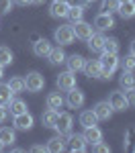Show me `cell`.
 <instances>
[{"mask_svg": "<svg viewBox=\"0 0 135 153\" xmlns=\"http://www.w3.org/2000/svg\"><path fill=\"white\" fill-rule=\"evenodd\" d=\"M70 149H72V151H78V153L86 151L84 137H82V135H72V133H70Z\"/></svg>", "mask_w": 135, "mask_h": 153, "instance_id": "24", "label": "cell"}, {"mask_svg": "<svg viewBox=\"0 0 135 153\" xmlns=\"http://www.w3.org/2000/svg\"><path fill=\"white\" fill-rule=\"evenodd\" d=\"M12 98H14V92L8 88V84H0V104L6 106Z\"/></svg>", "mask_w": 135, "mask_h": 153, "instance_id": "29", "label": "cell"}, {"mask_svg": "<svg viewBox=\"0 0 135 153\" xmlns=\"http://www.w3.org/2000/svg\"><path fill=\"white\" fill-rule=\"evenodd\" d=\"M129 143H135V127L125 133V143H123V147H129Z\"/></svg>", "mask_w": 135, "mask_h": 153, "instance_id": "37", "label": "cell"}, {"mask_svg": "<svg viewBox=\"0 0 135 153\" xmlns=\"http://www.w3.org/2000/svg\"><path fill=\"white\" fill-rule=\"evenodd\" d=\"M125 98H127V104L129 106H135V88L125 90Z\"/></svg>", "mask_w": 135, "mask_h": 153, "instance_id": "38", "label": "cell"}, {"mask_svg": "<svg viewBox=\"0 0 135 153\" xmlns=\"http://www.w3.org/2000/svg\"><path fill=\"white\" fill-rule=\"evenodd\" d=\"M84 12H86L84 6L72 4V6H70V10H68V16H66V19H70L72 23H78V21H82V19H84Z\"/></svg>", "mask_w": 135, "mask_h": 153, "instance_id": "26", "label": "cell"}, {"mask_svg": "<svg viewBox=\"0 0 135 153\" xmlns=\"http://www.w3.org/2000/svg\"><path fill=\"white\" fill-rule=\"evenodd\" d=\"M92 151H96V153H109L110 151V147L107 145V143H102V141H98L92 145Z\"/></svg>", "mask_w": 135, "mask_h": 153, "instance_id": "36", "label": "cell"}, {"mask_svg": "<svg viewBox=\"0 0 135 153\" xmlns=\"http://www.w3.org/2000/svg\"><path fill=\"white\" fill-rule=\"evenodd\" d=\"M43 2H45V0H31V4H37V6H39V4H43Z\"/></svg>", "mask_w": 135, "mask_h": 153, "instance_id": "44", "label": "cell"}, {"mask_svg": "<svg viewBox=\"0 0 135 153\" xmlns=\"http://www.w3.org/2000/svg\"><path fill=\"white\" fill-rule=\"evenodd\" d=\"M63 104H66V100H63V96H61L60 92H49V94H47V108L60 112V108Z\"/></svg>", "mask_w": 135, "mask_h": 153, "instance_id": "22", "label": "cell"}, {"mask_svg": "<svg viewBox=\"0 0 135 153\" xmlns=\"http://www.w3.org/2000/svg\"><path fill=\"white\" fill-rule=\"evenodd\" d=\"M49 51H51V43H49L47 39H39V41H35L33 43V53H35L37 57H47Z\"/></svg>", "mask_w": 135, "mask_h": 153, "instance_id": "17", "label": "cell"}, {"mask_svg": "<svg viewBox=\"0 0 135 153\" xmlns=\"http://www.w3.org/2000/svg\"><path fill=\"white\" fill-rule=\"evenodd\" d=\"M25 88H27L29 92H41V90L45 88V78H43V74H39V71H29L27 78H25Z\"/></svg>", "mask_w": 135, "mask_h": 153, "instance_id": "3", "label": "cell"}, {"mask_svg": "<svg viewBox=\"0 0 135 153\" xmlns=\"http://www.w3.org/2000/svg\"><path fill=\"white\" fill-rule=\"evenodd\" d=\"M66 51L61 47H51V51H49V55H47V59H49V63L51 65H60V63H66Z\"/></svg>", "mask_w": 135, "mask_h": 153, "instance_id": "20", "label": "cell"}, {"mask_svg": "<svg viewBox=\"0 0 135 153\" xmlns=\"http://www.w3.org/2000/svg\"><path fill=\"white\" fill-rule=\"evenodd\" d=\"M104 53H119V41L115 37H104V47H102Z\"/></svg>", "mask_w": 135, "mask_h": 153, "instance_id": "33", "label": "cell"}, {"mask_svg": "<svg viewBox=\"0 0 135 153\" xmlns=\"http://www.w3.org/2000/svg\"><path fill=\"white\" fill-rule=\"evenodd\" d=\"M119 65L123 68V71H135V55L133 53L125 55V57L119 61Z\"/></svg>", "mask_w": 135, "mask_h": 153, "instance_id": "34", "label": "cell"}, {"mask_svg": "<svg viewBox=\"0 0 135 153\" xmlns=\"http://www.w3.org/2000/svg\"><path fill=\"white\" fill-rule=\"evenodd\" d=\"M100 65H102V74H100V80H110V76L117 71L119 68V53H104L102 51V55H100Z\"/></svg>", "mask_w": 135, "mask_h": 153, "instance_id": "1", "label": "cell"}, {"mask_svg": "<svg viewBox=\"0 0 135 153\" xmlns=\"http://www.w3.org/2000/svg\"><path fill=\"white\" fill-rule=\"evenodd\" d=\"M68 2L70 4H78V6H84V8H86V4H88L86 0H68Z\"/></svg>", "mask_w": 135, "mask_h": 153, "instance_id": "41", "label": "cell"}, {"mask_svg": "<svg viewBox=\"0 0 135 153\" xmlns=\"http://www.w3.org/2000/svg\"><path fill=\"white\" fill-rule=\"evenodd\" d=\"M119 16H121L123 21H129V19H133L135 16V0H129V2H121L119 4Z\"/></svg>", "mask_w": 135, "mask_h": 153, "instance_id": "19", "label": "cell"}, {"mask_svg": "<svg viewBox=\"0 0 135 153\" xmlns=\"http://www.w3.org/2000/svg\"><path fill=\"white\" fill-rule=\"evenodd\" d=\"M109 104L113 108V112H123V110L129 108L127 98H125V92H121V90H115V92L109 94Z\"/></svg>", "mask_w": 135, "mask_h": 153, "instance_id": "4", "label": "cell"}, {"mask_svg": "<svg viewBox=\"0 0 135 153\" xmlns=\"http://www.w3.org/2000/svg\"><path fill=\"white\" fill-rule=\"evenodd\" d=\"M82 137H84V141L88 143V145H94V143L102 141V131L98 129L96 125H92V127H84Z\"/></svg>", "mask_w": 135, "mask_h": 153, "instance_id": "13", "label": "cell"}, {"mask_svg": "<svg viewBox=\"0 0 135 153\" xmlns=\"http://www.w3.org/2000/svg\"><path fill=\"white\" fill-rule=\"evenodd\" d=\"M14 4H19V6H29L31 4V0H12Z\"/></svg>", "mask_w": 135, "mask_h": 153, "instance_id": "42", "label": "cell"}, {"mask_svg": "<svg viewBox=\"0 0 135 153\" xmlns=\"http://www.w3.org/2000/svg\"><path fill=\"white\" fill-rule=\"evenodd\" d=\"M33 114L27 110V112H21V114H14V118H12V125H14V129L19 131H31L33 129Z\"/></svg>", "mask_w": 135, "mask_h": 153, "instance_id": "7", "label": "cell"}, {"mask_svg": "<svg viewBox=\"0 0 135 153\" xmlns=\"http://www.w3.org/2000/svg\"><path fill=\"white\" fill-rule=\"evenodd\" d=\"M98 118L94 114V110H82L80 112V125L82 127H92V125H96Z\"/></svg>", "mask_w": 135, "mask_h": 153, "instance_id": "27", "label": "cell"}, {"mask_svg": "<svg viewBox=\"0 0 135 153\" xmlns=\"http://www.w3.org/2000/svg\"><path fill=\"white\" fill-rule=\"evenodd\" d=\"M8 88H10L14 94H19V92H25L27 88H25V78H21V76H14L10 82H8Z\"/></svg>", "mask_w": 135, "mask_h": 153, "instance_id": "31", "label": "cell"}, {"mask_svg": "<svg viewBox=\"0 0 135 153\" xmlns=\"http://www.w3.org/2000/svg\"><path fill=\"white\" fill-rule=\"evenodd\" d=\"M94 27H96L100 33L115 29V19H113V14H109V12H98L96 16H94Z\"/></svg>", "mask_w": 135, "mask_h": 153, "instance_id": "9", "label": "cell"}, {"mask_svg": "<svg viewBox=\"0 0 135 153\" xmlns=\"http://www.w3.org/2000/svg\"><path fill=\"white\" fill-rule=\"evenodd\" d=\"M53 39H55V43H60V45H72L76 35H74V27L72 25H61L55 29V33H53Z\"/></svg>", "mask_w": 135, "mask_h": 153, "instance_id": "2", "label": "cell"}, {"mask_svg": "<svg viewBox=\"0 0 135 153\" xmlns=\"http://www.w3.org/2000/svg\"><path fill=\"white\" fill-rule=\"evenodd\" d=\"M39 39H41V37L37 35V33H35V35H31V41H33V43H35V41H39Z\"/></svg>", "mask_w": 135, "mask_h": 153, "instance_id": "43", "label": "cell"}, {"mask_svg": "<svg viewBox=\"0 0 135 153\" xmlns=\"http://www.w3.org/2000/svg\"><path fill=\"white\" fill-rule=\"evenodd\" d=\"M74 27V35L78 37V39H82V41H86L88 37L94 33V27L90 23H84V21H78V23H72Z\"/></svg>", "mask_w": 135, "mask_h": 153, "instance_id": "11", "label": "cell"}, {"mask_svg": "<svg viewBox=\"0 0 135 153\" xmlns=\"http://www.w3.org/2000/svg\"><path fill=\"white\" fill-rule=\"evenodd\" d=\"M84 71L88 78H98L100 80V74H102V65H100V61L98 59H88L84 63Z\"/></svg>", "mask_w": 135, "mask_h": 153, "instance_id": "15", "label": "cell"}, {"mask_svg": "<svg viewBox=\"0 0 135 153\" xmlns=\"http://www.w3.org/2000/svg\"><path fill=\"white\" fill-rule=\"evenodd\" d=\"M6 117H8V110H6V106L0 104V125L4 123V118H6Z\"/></svg>", "mask_w": 135, "mask_h": 153, "instance_id": "39", "label": "cell"}, {"mask_svg": "<svg viewBox=\"0 0 135 153\" xmlns=\"http://www.w3.org/2000/svg\"><path fill=\"white\" fill-rule=\"evenodd\" d=\"M55 84H57V88L60 90H63V92H68V90H72V88H76V76H74V71H61L60 76H57V80H55Z\"/></svg>", "mask_w": 135, "mask_h": 153, "instance_id": "10", "label": "cell"}, {"mask_svg": "<svg viewBox=\"0 0 135 153\" xmlns=\"http://www.w3.org/2000/svg\"><path fill=\"white\" fill-rule=\"evenodd\" d=\"M31 151H35V153H39V151H47V147H45V145H33V147H31Z\"/></svg>", "mask_w": 135, "mask_h": 153, "instance_id": "40", "label": "cell"}, {"mask_svg": "<svg viewBox=\"0 0 135 153\" xmlns=\"http://www.w3.org/2000/svg\"><path fill=\"white\" fill-rule=\"evenodd\" d=\"M63 100H66V104L70 106V108H82L86 96H84V92L78 90V86H76V88H72V90H68V96H66Z\"/></svg>", "mask_w": 135, "mask_h": 153, "instance_id": "5", "label": "cell"}, {"mask_svg": "<svg viewBox=\"0 0 135 153\" xmlns=\"http://www.w3.org/2000/svg\"><path fill=\"white\" fill-rule=\"evenodd\" d=\"M70 6H72V4H70L68 0H53L51 6H49V14H51L53 19H66Z\"/></svg>", "mask_w": 135, "mask_h": 153, "instance_id": "8", "label": "cell"}, {"mask_svg": "<svg viewBox=\"0 0 135 153\" xmlns=\"http://www.w3.org/2000/svg\"><path fill=\"white\" fill-rule=\"evenodd\" d=\"M2 76H4V65H0V80H2Z\"/></svg>", "mask_w": 135, "mask_h": 153, "instance_id": "45", "label": "cell"}, {"mask_svg": "<svg viewBox=\"0 0 135 153\" xmlns=\"http://www.w3.org/2000/svg\"><path fill=\"white\" fill-rule=\"evenodd\" d=\"M6 106H8V110H10L12 117H14V114H21V112H27V102L21 100V98H12Z\"/></svg>", "mask_w": 135, "mask_h": 153, "instance_id": "23", "label": "cell"}, {"mask_svg": "<svg viewBox=\"0 0 135 153\" xmlns=\"http://www.w3.org/2000/svg\"><path fill=\"white\" fill-rule=\"evenodd\" d=\"M72 125H74V118L70 112H60L57 114V123H55V131L60 135H70L72 133Z\"/></svg>", "mask_w": 135, "mask_h": 153, "instance_id": "6", "label": "cell"}, {"mask_svg": "<svg viewBox=\"0 0 135 153\" xmlns=\"http://www.w3.org/2000/svg\"><path fill=\"white\" fill-rule=\"evenodd\" d=\"M2 147H4V145H2V143H0V151H2Z\"/></svg>", "mask_w": 135, "mask_h": 153, "instance_id": "48", "label": "cell"}, {"mask_svg": "<svg viewBox=\"0 0 135 153\" xmlns=\"http://www.w3.org/2000/svg\"><path fill=\"white\" fill-rule=\"evenodd\" d=\"M119 0H102L100 2V12H109V14H113V12L119 10Z\"/></svg>", "mask_w": 135, "mask_h": 153, "instance_id": "32", "label": "cell"}, {"mask_svg": "<svg viewBox=\"0 0 135 153\" xmlns=\"http://www.w3.org/2000/svg\"><path fill=\"white\" fill-rule=\"evenodd\" d=\"M119 86H121L123 90H131V88H135V76H133V71H123V76L119 78Z\"/></svg>", "mask_w": 135, "mask_h": 153, "instance_id": "28", "label": "cell"}, {"mask_svg": "<svg viewBox=\"0 0 135 153\" xmlns=\"http://www.w3.org/2000/svg\"><path fill=\"white\" fill-rule=\"evenodd\" d=\"M12 0H0V14H8L12 10Z\"/></svg>", "mask_w": 135, "mask_h": 153, "instance_id": "35", "label": "cell"}, {"mask_svg": "<svg viewBox=\"0 0 135 153\" xmlns=\"http://www.w3.org/2000/svg\"><path fill=\"white\" fill-rule=\"evenodd\" d=\"M16 141V133L12 127H0V143L4 147H12Z\"/></svg>", "mask_w": 135, "mask_h": 153, "instance_id": "16", "label": "cell"}, {"mask_svg": "<svg viewBox=\"0 0 135 153\" xmlns=\"http://www.w3.org/2000/svg\"><path fill=\"white\" fill-rule=\"evenodd\" d=\"M119 2H129V0H119Z\"/></svg>", "mask_w": 135, "mask_h": 153, "instance_id": "49", "label": "cell"}, {"mask_svg": "<svg viewBox=\"0 0 135 153\" xmlns=\"http://www.w3.org/2000/svg\"><path fill=\"white\" fill-rule=\"evenodd\" d=\"M88 43V49L92 53H102V47H104V35L102 33H92V35L86 39Z\"/></svg>", "mask_w": 135, "mask_h": 153, "instance_id": "14", "label": "cell"}, {"mask_svg": "<svg viewBox=\"0 0 135 153\" xmlns=\"http://www.w3.org/2000/svg\"><path fill=\"white\" fill-rule=\"evenodd\" d=\"M131 53H133V55H135V41H133V43H131Z\"/></svg>", "mask_w": 135, "mask_h": 153, "instance_id": "46", "label": "cell"}, {"mask_svg": "<svg viewBox=\"0 0 135 153\" xmlns=\"http://www.w3.org/2000/svg\"><path fill=\"white\" fill-rule=\"evenodd\" d=\"M86 2H88V4H90V2H96V0H86Z\"/></svg>", "mask_w": 135, "mask_h": 153, "instance_id": "47", "label": "cell"}, {"mask_svg": "<svg viewBox=\"0 0 135 153\" xmlns=\"http://www.w3.org/2000/svg\"><path fill=\"white\" fill-rule=\"evenodd\" d=\"M45 147H47V151H51V153H60V151L66 149V143L61 139V135H57V137H51Z\"/></svg>", "mask_w": 135, "mask_h": 153, "instance_id": "25", "label": "cell"}, {"mask_svg": "<svg viewBox=\"0 0 135 153\" xmlns=\"http://www.w3.org/2000/svg\"><path fill=\"white\" fill-rule=\"evenodd\" d=\"M92 110H94V114H96L98 120H109V118L113 117V108H110L109 100H100V102H96V106H94Z\"/></svg>", "mask_w": 135, "mask_h": 153, "instance_id": "12", "label": "cell"}, {"mask_svg": "<svg viewBox=\"0 0 135 153\" xmlns=\"http://www.w3.org/2000/svg\"><path fill=\"white\" fill-rule=\"evenodd\" d=\"M66 63H68V70L76 74V71H82V70H84L86 59L82 57V55H78V53H74V55H70V57H66Z\"/></svg>", "mask_w": 135, "mask_h": 153, "instance_id": "18", "label": "cell"}, {"mask_svg": "<svg viewBox=\"0 0 135 153\" xmlns=\"http://www.w3.org/2000/svg\"><path fill=\"white\" fill-rule=\"evenodd\" d=\"M57 110H51V108H47L43 114H41V123H43V127L45 129H55V123H57Z\"/></svg>", "mask_w": 135, "mask_h": 153, "instance_id": "21", "label": "cell"}, {"mask_svg": "<svg viewBox=\"0 0 135 153\" xmlns=\"http://www.w3.org/2000/svg\"><path fill=\"white\" fill-rule=\"evenodd\" d=\"M12 59H14V53L10 51V47L0 45V65H10Z\"/></svg>", "mask_w": 135, "mask_h": 153, "instance_id": "30", "label": "cell"}]
</instances>
